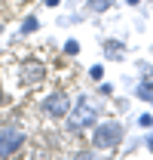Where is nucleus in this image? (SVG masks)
<instances>
[{
  "mask_svg": "<svg viewBox=\"0 0 153 160\" xmlns=\"http://www.w3.org/2000/svg\"><path fill=\"white\" fill-rule=\"evenodd\" d=\"M98 120V105L92 99H80L74 108V114H71V120H67V129L71 132H80V129H86V126H95Z\"/></svg>",
  "mask_w": 153,
  "mask_h": 160,
  "instance_id": "1",
  "label": "nucleus"
},
{
  "mask_svg": "<svg viewBox=\"0 0 153 160\" xmlns=\"http://www.w3.org/2000/svg\"><path fill=\"white\" fill-rule=\"evenodd\" d=\"M21 142H25V132H21L19 126H3L0 129V157H12L16 151L21 148Z\"/></svg>",
  "mask_w": 153,
  "mask_h": 160,
  "instance_id": "2",
  "label": "nucleus"
},
{
  "mask_svg": "<svg viewBox=\"0 0 153 160\" xmlns=\"http://www.w3.org/2000/svg\"><path fill=\"white\" fill-rule=\"evenodd\" d=\"M119 139H123V126H119V123H101L95 129V145L101 151H104V148H116Z\"/></svg>",
  "mask_w": 153,
  "mask_h": 160,
  "instance_id": "3",
  "label": "nucleus"
},
{
  "mask_svg": "<svg viewBox=\"0 0 153 160\" xmlns=\"http://www.w3.org/2000/svg\"><path fill=\"white\" fill-rule=\"evenodd\" d=\"M43 77H46V68H43V62H25L21 65V86H37V83H43Z\"/></svg>",
  "mask_w": 153,
  "mask_h": 160,
  "instance_id": "4",
  "label": "nucleus"
},
{
  "mask_svg": "<svg viewBox=\"0 0 153 160\" xmlns=\"http://www.w3.org/2000/svg\"><path fill=\"white\" fill-rule=\"evenodd\" d=\"M43 108H46V114H52V117H64V114H67V108H71V102L64 99L61 92H52V96H46Z\"/></svg>",
  "mask_w": 153,
  "mask_h": 160,
  "instance_id": "5",
  "label": "nucleus"
},
{
  "mask_svg": "<svg viewBox=\"0 0 153 160\" xmlns=\"http://www.w3.org/2000/svg\"><path fill=\"white\" fill-rule=\"evenodd\" d=\"M104 49H107V59H123L126 43H119V40H107V43H104Z\"/></svg>",
  "mask_w": 153,
  "mask_h": 160,
  "instance_id": "6",
  "label": "nucleus"
},
{
  "mask_svg": "<svg viewBox=\"0 0 153 160\" xmlns=\"http://www.w3.org/2000/svg\"><path fill=\"white\" fill-rule=\"evenodd\" d=\"M110 3H114V0H89V9H92V12H104Z\"/></svg>",
  "mask_w": 153,
  "mask_h": 160,
  "instance_id": "7",
  "label": "nucleus"
},
{
  "mask_svg": "<svg viewBox=\"0 0 153 160\" xmlns=\"http://www.w3.org/2000/svg\"><path fill=\"white\" fill-rule=\"evenodd\" d=\"M21 31H25V34H31V31H37V16H28V19L21 22Z\"/></svg>",
  "mask_w": 153,
  "mask_h": 160,
  "instance_id": "8",
  "label": "nucleus"
},
{
  "mask_svg": "<svg viewBox=\"0 0 153 160\" xmlns=\"http://www.w3.org/2000/svg\"><path fill=\"white\" fill-rule=\"evenodd\" d=\"M64 52H67V56H76V52H80V43H76V40H67V43H64Z\"/></svg>",
  "mask_w": 153,
  "mask_h": 160,
  "instance_id": "9",
  "label": "nucleus"
},
{
  "mask_svg": "<svg viewBox=\"0 0 153 160\" xmlns=\"http://www.w3.org/2000/svg\"><path fill=\"white\" fill-rule=\"evenodd\" d=\"M150 92H153L150 83H141V86H138V96H141V99H150Z\"/></svg>",
  "mask_w": 153,
  "mask_h": 160,
  "instance_id": "10",
  "label": "nucleus"
},
{
  "mask_svg": "<svg viewBox=\"0 0 153 160\" xmlns=\"http://www.w3.org/2000/svg\"><path fill=\"white\" fill-rule=\"evenodd\" d=\"M89 74H92V80H101V77H104V68H101V65H95Z\"/></svg>",
  "mask_w": 153,
  "mask_h": 160,
  "instance_id": "11",
  "label": "nucleus"
},
{
  "mask_svg": "<svg viewBox=\"0 0 153 160\" xmlns=\"http://www.w3.org/2000/svg\"><path fill=\"white\" fill-rule=\"evenodd\" d=\"M144 83H150V86H153V68L147 71V77H144Z\"/></svg>",
  "mask_w": 153,
  "mask_h": 160,
  "instance_id": "12",
  "label": "nucleus"
},
{
  "mask_svg": "<svg viewBox=\"0 0 153 160\" xmlns=\"http://www.w3.org/2000/svg\"><path fill=\"white\" fill-rule=\"evenodd\" d=\"M147 145H150V151H153V136H150V139H147Z\"/></svg>",
  "mask_w": 153,
  "mask_h": 160,
  "instance_id": "13",
  "label": "nucleus"
}]
</instances>
